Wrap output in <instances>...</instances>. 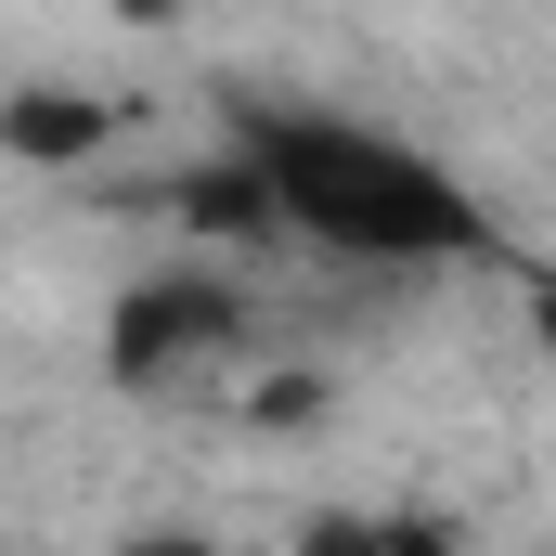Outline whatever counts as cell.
Returning a JSON list of instances; mask_svg holds the SVG:
<instances>
[{"label":"cell","mask_w":556,"mask_h":556,"mask_svg":"<svg viewBox=\"0 0 556 556\" xmlns=\"http://www.w3.org/2000/svg\"><path fill=\"white\" fill-rule=\"evenodd\" d=\"M233 142H247V168L273 181L285 247H311V260H337V273H466V260L505 247L492 207H479L427 142L376 130V117H350V104H273V91H247V104H233Z\"/></svg>","instance_id":"6da1fadb"},{"label":"cell","mask_w":556,"mask_h":556,"mask_svg":"<svg viewBox=\"0 0 556 556\" xmlns=\"http://www.w3.org/2000/svg\"><path fill=\"white\" fill-rule=\"evenodd\" d=\"M247 337H260V311H247V285L220 260H155L104 311V389H130V402L207 389L220 363H247Z\"/></svg>","instance_id":"7a4b0ae2"},{"label":"cell","mask_w":556,"mask_h":556,"mask_svg":"<svg viewBox=\"0 0 556 556\" xmlns=\"http://www.w3.org/2000/svg\"><path fill=\"white\" fill-rule=\"evenodd\" d=\"M130 130H142V104L130 91H91V78H13L0 91V155L13 168H52V181L65 168H104Z\"/></svg>","instance_id":"3957f363"},{"label":"cell","mask_w":556,"mask_h":556,"mask_svg":"<svg viewBox=\"0 0 556 556\" xmlns=\"http://www.w3.org/2000/svg\"><path fill=\"white\" fill-rule=\"evenodd\" d=\"M155 220L207 260V247H285V220H273V181L247 168V142H207L194 168H168L155 181Z\"/></svg>","instance_id":"277c9868"},{"label":"cell","mask_w":556,"mask_h":556,"mask_svg":"<svg viewBox=\"0 0 556 556\" xmlns=\"http://www.w3.org/2000/svg\"><path fill=\"white\" fill-rule=\"evenodd\" d=\"M376 556H466V531L440 505H402V518H376Z\"/></svg>","instance_id":"5b68a950"},{"label":"cell","mask_w":556,"mask_h":556,"mask_svg":"<svg viewBox=\"0 0 556 556\" xmlns=\"http://www.w3.org/2000/svg\"><path fill=\"white\" fill-rule=\"evenodd\" d=\"M298 556H376V518H350V505H324V518L298 531Z\"/></svg>","instance_id":"8992f818"},{"label":"cell","mask_w":556,"mask_h":556,"mask_svg":"<svg viewBox=\"0 0 556 556\" xmlns=\"http://www.w3.org/2000/svg\"><path fill=\"white\" fill-rule=\"evenodd\" d=\"M117 556H220V544H207V531H130Z\"/></svg>","instance_id":"52a82bcc"},{"label":"cell","mask_w":556,"mask_h":556,"mask_svg":"<svg viewBox=\"0 0 556 556\" xmlns=\"http://www.w3.org/2000/svg\"><path fill=\"white\" fill-rule=\"evenodd\" d=\"M104 13H117V26H181L194 0H104Z\"/></svg>","instance_id":"ba28073f"},{"label":"cell","mask_w":556,"mask_h":556,"mask_svg":"<svg viewBox=\"0 0 556 556\" xmlns=\"http://www.w3.org/2000/svg\"><path fill=\"white\" fill-rule=\"evenodd\" d=\"M518 285H531V337L556 350V273H518Z\"/></svg>","instance_id":"9c48e42d"}]
</instances>
